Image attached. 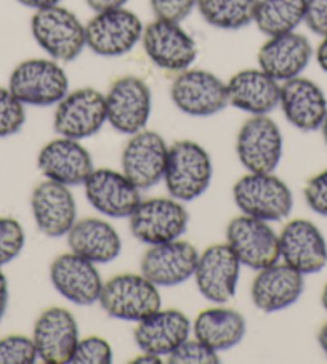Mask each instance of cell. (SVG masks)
I'll return each mask as SVG.
<instances>
[{"label": "cell", "instance_id": "cell-47", "mask_svg": "<svg viewBox=\"0 0 327 364\" xmlns=\"http://www.w3.org/2000/svg\"><path fill=\"white\" fill-rule=\"evenodd\" d=\"M321 134H323V138H324V143L327 144V116H326V119H324V122H323V125H321Z\"/></svg>", "mask_w": 327, "mask_h": 364}, {"label": "cell", "instance_id": "cell-36", "mask_svg": "<svg viewBox=\"0 0 327 364\" xmlns=\"http://www.w3.org/2000/svg\"><path fill=\"white\" fill-rule=\"evenodd\" d=\"M71 363L74 364H111L112 363V348L103 337H87L79 338Z\"/></svg>", "mask_w": 327, "mask_h": 364}, {"label": "cell", "instance_id": "cell-12", "mask_svg": "<svg viewBox=\"0 0 327 364\" xmlns=\"http://www.w3.org/2000/svg\"><path fill=\"white\" fill-rule=\"evenodd\" d=\"M226 244L241 262L252 269L267 268L279 262V236L260 218L241 215L232 218L226 228Z\"/></svg>", "mask_w": 327, "mask_h": 364}, {"label": "cell", "instance_id": "cell-35", "mask_svg": "<svg viewBox=\"0 0 327 364\" xmlns=\"http://www.w3.org/2000/svg\"><path fill=\"white\" fill-rule=\"evenodd\" d=\"M167 361L171 364H215L220 363V358L215 350L198 338H186L167 356Z\"/></svg>", "mask_w": 327, "mask_h": 364}, {"label": "cell", "instance_id": "cell-8", "mask_svg": "<svg viewBox=\"0 0 327 364\" xmlns=\"http://www.w3.org/2000/svg\"><path fill=\"white\" fill-rule=\"evenodd\" d=\"M106 98V114L111 127L125 135L144 130L153 111V93L136 76H122L111 84Z\"/></svg>", "mask_w": 327, "mask_h": 364}, {"label": "cell", "instance_id": "cell-25", "mask_svg": "<svg viewBox=\"0 0 327 364\" xmlns=\"http://www.w3.org/2000/svg\"><path fill=\"white\" fill-rule=\"evenodd\" d=\"M305 291L304 274L282 263H273L255 276L250 296L257 309L274 313L292 306Z\"/></svg>", "mask_w": 327, "mask_h": 364}, {"label": "cell", "instance_id": "cell-26", "mask_svg": "<svg viewBox=\"0 0 327 364\" xmlns=\"http://www.w3.org/2000/svg\"><path fill=\"white\" fill-rule=\"evenodd\" d=\"M193 324L180 310H157L141 319L134 332L135 343L141 351L157 356H168L172 351L190 338Z\"/></svg>", "mask_w": 327, "mask_h": 364}, {"label": "cell", "instance_id": "cell-1", "mask_svg": "<svg viewBox=\"0 0 327 364\" xmlns=\"http://www.w3.org/2000/svg\"><path fill=\"white\" fill-rule=\"evenodd\" d=\"M31 33L37 46L58 63L74 61L87 47L85 24L61 5L36 10L31 18Z\"/></svg>", "mask_w": 327, "mask_h": 364}, {"label": "cell", "instance_id": "cell-33", "mask_svg": "<svg viewBox=\"0 0 327 364\" xmlns=\"http://www.w3.org/2000/svg\"><path fill=\"white\" fill-rule=\"evenodd\" d=\"M26 235L21 223L11 217H0V268L21 254Z\"/></svg>", "mask_w": 327, "mask_h": 364}, {"label": "cell", "instance_id": "cell-27", "mask_svg": "<svg viewBox=\"0 0 327 364\" xmlns=\"http://www.w3.org/2000/svg\"><path fill=\"white\" fill-rule=\"evenodd\" d=\"M228 103L252 116L269 114L279 106L281 84L262 69H242L228 82Z\"/></svg>", "mask_w": 327, "mask_h": 364}, {"label": "cell", "instance_id": "cell-13", "mask_svg": "<svg viewBox=\"0 0 327 364\" xmlns=\"http://www.w3.org/2000/svg\"><path fill=\"white\" fill-rule=\"evenodd\" d=\"M236 153L252 173H273L282 158V134L268 114L252 116L239 130Z\"/></svg>", "mask_w": 327, "mask_h": 364}, {"label": "cell", "instance_id": "cell-34", "mask_svg": "<svg viewBox=\"0 0 327 364\" xmlns=\"http://www.w3.org/2000/svg\"><path fill=\"white\" fill-rule=\"evenodd\" d=\"M37 358L33 337L16 334L0 338V364H33Z\"/></svg>", "mask_w": 327, "mask_h": 364}, {"label": "cell", "instance_id": "cell-6", "mask_svg": "<svg viewBox=\"0 0 327 364\" xmlns=\"http://www.w3.org/2000/svg\"><path fill=\"white\" fill-rule=\"evenodd\" d=\"M143 29L140 16L125 7L98 11L85 24V42L95 55L116 58L132 52L141 42Z\"/></svg>", "mask_w": 327, "mask_h": 364}, {"label": "cell", "instance_id": "cell-19", "mask_svg": "<svg viewBox=\"0 0 327 364\" xmlns=\"http://www.w3.org/2000/svg\"><path fill=\"white\" fill-rule=\"evenodd\" d=\"M199 252L186 241H171L151 246L141 259V274L157 287H172L194 276Z\"/></svg>", "mask_w": 327, "mask_h": 364}, {"label": "cell", "instance_id": "cell-46", "mask_svg": "<svg viewBox=\"0 0 327 364\" xmlns=\"http://www.w3.org/2000/svg\"><path fill=\"white\" fill-rule=\"evenodd\" d=\"M321 305H323V309L327 311V284L324 286L323 292H321Z\"/></svg>", "mask_w": 327, "mask_h": 364}, {"label": "cell", "instance_id": "cell-41", "mask_svg": "<svg viewBox=\"0 0 327 364\" xmlns=\"http://www.w3.org/2000/svg\"><path fill=\"white\" fill-rule=\"evenodd\" d=\"M9 299H10V292H9V281L7 276L0 268V323L7 313V306H9Z\"/></svg>", "mask_w": 327, "mask_h": 364}, {"label": "cell", "instance_id": "cell-23", "mask_svg": "<svg viewBox=\"0 0 327 364\" xmlns=\"http://www.w3.org/2000/svg\"><path fill=\"white\" fill-rule=\"evenodd\" d=\"M37 166L47 180L58 181L66 186L84 185L90 177L93 161L90 153L73 138H56L41 149Z\"/></svg>", "mask_w": 327, "mask_h": 364}, {"label": "cell", "instance_id": "cell-17", "mask_svg": "<svg viewBox=\"0 0 327 364\" xmlns=\"http://www.w3.org/2000/svg\"><path fill=\"white\" fill-rule=\"evenodd\" d=\"M37 355L47 364H66L79 342V326L73 313L61 306H50L37 318L33 331Z\"/></svg>", "mask_w": 327, "mask_h": 364}, {"label": "cell", "instance_id": "cell-24", "mask_svg": "<svg viewBox=\"0 0 327 364\" xmlns=\"http://www.w3.org/2000/svg\"><path fill=\"white\" fill-rule=\"evenodd\" d=\"M279 106L287 122L301 132L319 130L327 116L324 90L301 76L281 84Z\"/></svg>", "mask_w": 327, "mask_h": 364}, {"label": "cell", "instance_id": "cell-29", "mask_svg": "<svg viewBox=\"0 0 327 364\" xmlns=\"http://www.w3.org/2000/svg\"><path fill=\"white\" fill-rule=\"evenodd\" d=\"M193 332L198 341L218 353L241 343L245 336V319L236 310L213 306L199 313L194 319Z\"/></svg>", "mask_w": 327, "mask_h": 364}, {"label": "cell", "instance_id": "cell-7", "mask_svg": "<svg viewBox=\"0 0 327 364\" xmlns=\"http://www.w3.org/2000/svg\"><path fill=\"white\" fill-rule=\"evenodd\" d=\"M129 218L132 235L148 246L180 240L190 223L186 207L173 198L141 200Z\"/></svg>", "mask_w": 327, "mask_h": 364}, {"label": "cell", "instance_id": "cell-2", "mask_svg": "<svg viewBox=\"0 0 327 364\" xmlns=\"http://www.w3.org/2000/svg\"><path fill=\"white\" fill-rule=\"evenodd\" d=\"M212 177V159L200 144L191 140H180L168 146L164 181L173 199L190 203L200 198L210 186Z\"/></svg>", "mask_w": 327, "mask_h": 364}, {"label": "cell", "instance_id": "cell-9", "mask_svg": "<svg viewBox=\"0 0 327 364\" xmlns=\"http://www.w3.org/2000/svg\"><path fill=\"white\" fill-rule=\"evenodd\" d=\"M104 122H108L104 93L93 87L68 92L66 97L56 105L53 116L56 134L79 141L97 135Z\"/></svg>", "mask_w": 327, "mask_h": 364}, {"label": "cell", "instance_id": "cell-15", "mask_svg": "<svg viewBox=\"0 0 327 364\" xmlns=\"http://www.w3.org/2000/svg\"><path fill=\"white\" fill-rule=\"evenodd\" d=\"M168 159V146L153 130H141L132 135L122 151V173L132 183L146 190L164 180Z\"/></svg>", "mask_w": 327, "mask_h": 364}, {"label": "cell", "instance_id": "cell-30", "mask_svg": "<svg viewBox=\"0 0 327 364\" xmlns=\"http://www.w3.org/2000/svg\"><path fill=\"white\" fill-rule=\"evenodd\" d=\"M306 0H259L254 23L267 37L292 33L305 20Z\"/></svg>", "mask_w": 327, "mask_h": 364}, {"label": "cell", "instance_id": "cell-18", "mask_svg": "<svg viewBox=\"0 0 327 364\" xmlns=\"http://www.w3.org/2000/svg\"><path fill=\"white\" fill-rule=\"evenodd\" d=\"M50 279L60 296L82 306L97 304L104 284L95 263L74 252L56 257L50 267Z\"/></svg>", "mask_w": 327, "mask_h": 364}, {"label": "cell", "instance_id": "cell-22", "mask_svg": "<svg viewBox=\"0 0 327 364\" xmlns=\"http://www.w3.org/2000/svg\"><path fill=\"white\" fill-rule=\"evenodd\" d=\"M314 55L311 42L304 34L292 33L268 37L257 55L259 68L279 84L301 76Z\"/></svg>", "mask_w": 327, "mask_h": 364}, {"label": "cell", "instance_id": "cell-10", "mask_svg": "<svg viewBox=\"0 0 327 364\" xmlns=\"http://www.w3.org/2000/svg\"><path fill=\"white\" fill-rule=\"evenodd\" d=\"M171 98L177 108L193 117L215 116L228 106L226 82L204 69H185L171 87Z\"/></svg>", "mask_w": 327, "mask_h": 364}, {"label": "cell", "instance_id": "cell-43", "mask_svg": "<svg viewBox=\"0 0 327 364\" xmlns=\"http://www.w3.org/2000/svg\"><path fill=\"white\" fill-rule=\"evenodd\" d=\"M321 43L316 48V52H314V56H316V61L319 68L323 69L324 73H327V36L326 37H321Z\"/></svg>", "mask_w": 327, "mask_h": 364}, {"label": "cell", "instance_id": "cell-28", "mask_svg": "<svg viewBox=\"0 0 327 364\" xmlns=\"http://www.w3.org/2000/svg\"><path fill=\"white\" fill-rule=\"evenodd\" d=\"M66 236L71 252L92 263H109L117 259L122 250L121 236L112 225L102 218H82L73 225Z\"/></svg>", "mask_w": 327, "mask_h": 364}, {"label": "cell", "instance_id": "cell-44", "mask_svg": "<svg viewBox=\"0 0 327 364\" xmlns=\"http://www.w3.org/2000/svg\"><path fill=\"white\" fill-rule=\"evenodd\" d=\"M134 363H140V364H159L162 363L161 356L153 355V353H146V351H143L140 356H136Z\"/></svg>", "mask_w": 327, "mask_h": 364}, {"label": "cell", "instance_id": "cell-14", "mask_svg": "<svg viewBox=\"0 0 327 364\" xmlns=\"http://www.w3.org/2000/svg\"><path fill=\"white\" fill-rule=\"evenodd\" d=\"M241 262L228 244H215L199 254L194 281L200 296L212 304H228L236 296Z\"/></svg>", "mask_w": 327, "mask_h": 364}, {"label": "cell", "instance_id": "cell-32", "mask_svg": "<svg viewBox=\"0 0 327 364\" xmlns=\"http://www.w3.org/2000/svg\"><path fill=\"white\" fill-rule=\"evenodd\" d=\"M26 122V109L10 89L0 87V138L16 135Z\"/></svg>", "mask_w": 327, "mask_h": 364}, {"label": "cell", "instance_id": "cell-4", "mask_svg": "<svg viewBox=\"0 0 327 364\" xmlns=\"http://www.w3.org/2000/svg\"><path fill=\"white\" fill-rule=\"evenodd\" d=\"M9 89L24 106H52L66 97L69 79L58 61L29 58L11 71Z\"/></svg>", "mask_w": 327, "mask_h": 364}, {"label": "cell", "instance_id": "cell-31", "mask_svg": "<svg viewBox=\"0 0 327 364\" xmlns=\"http://www.w3.org/2000/svg\"><path fill=\"white\" fill-rule=\"evenodd\" d=\"M259 0H198L196 9L212 28L237 31L254 23Z\"/></svg>", "mask_w": 327, "mask_h": 364}, {"label": "cell", "instance_id": "cell-38", "mask_svg": "<svg viewBox=\"0 0 327 364\" xmlns=\"http://www.w3.org/2000/svg\"><path fill=\"white\" fill-rule=\"evenodd\" d=\"M304 196L314 213L327 217V168L306 181Z\"/></svg>", "mask_w": 327, "mask_h": 364}, {"label": "cell", "instance_id": "cell-20", "mask_svg": "<svg viewBox=\"0 0 327 364\" xmlns=\"http://www.w3.org/2000/svg\"><path fill=\"white\" fill-rule=\"evenodd\" d=\"M85 198L93 209L111 218L130 217L141 203L140 188L122 172L111 168L93 171L85 180Z\"/></svg>", "mask_w": 327, "mask_h": 364}, {"label": "cell", "instance_id": "cell-37", "mask_svg": "<svg viewBox=\"0 0 327 364\" xmlns=\"http://www.w3.org/2000/svg\"><path fill=\"white\" fill-rule=\"evenodd\" d=\"M156 18L181 23L193 14L198 0H149Z\"/></svg>", "mask_w": 327, "mask_h": 364}, {"label": "cell", "instance_id": "cell-16", "mask_svg": "<svg viewBox=\"0 0 327 364\" xmlns=\"http://www.w3.org/2000/svg\"><path fill=\"white\" fill-rule=\"evenodd\" d=\"M281 259L304 276L323 272L327 265V242L321 230L310 220L295 218L279 235Z\"/></svg>", "mask_w": 327, "mask_h": 364}, {"label": "cell", "instance_id": "cell-45", "mask_svg": "<svg viewBox=\"0 0 327 364\" xmlns=\"http://www.w3.org/2000/svg\"><path fill=\"white\" fill-rule=\"evenodd\" d=\"M318 343L321 350L324 351V353L327 355V323L323 326V328L319 329V334H318Z\"/></svg>", "mask_w": 327, "mask_h": 364}, {"label": "cell", "instance_id": "cell-42", "mask_svg": "<svg viewBox=\"0 0 327 364\" xmlns=\"http://www.w3.org/2000/svg\"><path fill=\"white\" fill-rule=\"evenodd\" d=\"M16 2L36 11L47 7H53V5H60L61 0H16Z\"/></svg>", "mask_w": 327, "mask_h": 364}, {"label": "cell", "instance_id": "cell-40", "mask_svg": "<svg viewBox=\"0 0 327 364\" xmlns=\"http://www.w3.org/2000/svg\"><path fill=\"white\" fill-rule=\"evenodd\" d=\"M85 4L89 5L90 10H93L95 14H98V11L122 9L129 4V0H85Z\"/></svg>", "mask_w": 327, "mask_h": 364}, {"label": "cell", "instance_id": "cell-5", "mask_svg": "<svg viewBox=\"0 0 327 364\" xmlns=\"http://www.w3.org/2000/svg\"><path fill=\"white\" fill-rule=\"evenodd\" d=\"M98 302L111 318L140 323L161 310L162 299L157 286L143 274L124 273L104 282Z\"/></svg>", "mask_w": 327, "mask_h": 364}, {"label": "cell", "instance_id": "cell-3", "mask_svg": "<svg viewBox=\"0 0 327 364\" xmlns=\"http://www.w3.org/2000/svg\"><path fill=\"white\" fill-rule=\"evenodd\" d=\"M232 199L244 215L265 222L284 220L294 209L291 188L274 173H252L239 178Z\"/></svg>", "mask_w": 327, "mask_h": 364}, {"label": "cell", "instance_id": "cell-11", "mask_svg": "<svg viewBox=\"0 0 327 364\" xmlns=\"http://www.w3.org/2000/svg\"><path fill=\"white\" fill-rule=\"evenodd\" d=\"M141 43L148 58L164 71L181 73L198 58L196 41L175 21L156 18L144 26Z\"/></svg>", "mask_w": 327, "mask_h": 364}, {"label": "cell", "instance_id": "cell-21", "mask_svg": "<svg viewBox=\"0 0 327 364\" xmlns=\"http://www.w3.org/2000/svg\"><path fill=\"white\" fill-rule=\"evenodd\" d=\"M31 210L37 228L48 237L66 236L77 222V205L71 190L53 180L42 181L34 188Z\"/></svg>", "mask_w": 327, "mask_h": 364}, {"label": "cell", "instance_id": "cell-39", "mask_svg": "<svg viewBox=\"0 0 327 364\" xmlns=\"http://www.w3.org/2000/svg\"><path fill=\"white\" fill-rule=\"evenodd\" d=\"M306 28L319 37L327 36V0H306L305 20Z\"/></svg>", "mask_w": 327, "mask_h": 364}]
</instances>
